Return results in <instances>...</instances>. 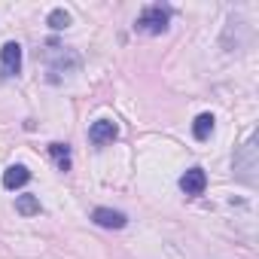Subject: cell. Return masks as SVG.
Returning a JSON list of instances; mask_svg holds the SVG:
<instances>
[{"label":"cell","instance_id":"6da1fadb","mask_svg":"<svg viewBox=\"0 0 259 259\" xmlns=\"http://www.w3.org/2000/svg\"><path fill=\"white\" fill-rule=\"evenodd\" d=\"M168 22H171V13L162 7V4H153V7H147L141 16H138V31L141 34H153V37H159V34H165L168 31Z\"/></svg>","mask_w":259,"mask_h":259},{"label":"cell","instance_id":"7a4b0ae2","mask_svg":"<svg viewBox=\"0 0 259 259\" xmlns=\"http://www.w3.org/2000/svg\"><path fill=\"white\" fill-rule=\"evenodd\" d=\"M119 138V128H116V122H110V119H98V122H92V128H89V141L95 144V147H107V144H113Z\"/></svg>","mask_w":259,"mask_h":259},{"label":"cell","instance_id":"3957f363","mask_svg":"<svg viewBox=\"0 0 259 259\" xmlns=\"http://www.w3.org/2000/svg\"><path fill=\"white\" fill-rule=\"evenodd\" d=\"M0 70H4V76H16L22 70V46L19 43H4V49H0Z\"/></svg>","mask_w":259,"mask_h":259},{"label":"cell","instance_id":"277c9868","mask_svg":"<svg viewBox=\"0 0 259 259\" xmlns=\"http://www.w3.org/2000/svg\"><path fill=\"white\" fill-rule=\"evenodd\" d=\"M180 189H183V195H189V198L201 195V192L207 189V174H204L201 168H189V171L180 177Z\"/></svg>","mask_w":259,"mask_h":259},{"label":"cell","instance_id":"5b68a950","mask_svg":"<svg viewBox=\"0 0 259 259\" xmlns=\"http://www.w3.org/2000/svg\"><path fill=\"white\" fill-rule=\"evenodd\" d=\"M92 220L101 229H125V223H128V217L122 210H110V207H95L92 210Z\"/></svg>","mask_w":259,"mask_h":259},{"label":"cell","instance_id":"8992f818","mask_svg":"<svg viewBox=\"0 0 259 259\" xmlns=\"http://www.w3.org/2000/svg\"><path fill=\"white\" fill-rule=\"evenodd\" d=\"M28 180H31V171H28L25 165H10V168L4 171V186H7V189H22Z\"/></svg>","mask_w":259,"mask_h":259},{"label":"cell","instance_id":"52a82bcc","mask_svg":"<svg viewBox=\"0 0 259 259\" xmlns=\"http://www.w3.org/2000/svg\"><path fill=\"white\" fill-rule=\"evenodd\" d=\"M210 132H213V116L210 113H198L195 122H192V138L195 141H207Z\"/></svg>","mask_w":259,"mask_h":259},{"label":"cell","instance_id":"ba28073f","mask_svg":"<svg viewBox=\"0 0 259 259\" xmlns=\"http://www.w3.org/2000/svg\"><path fill=\"white\" fill-rule=\"evenodd\" d=\"M49 156L55 159L58 171H70V147L67 144H49Z\"/></svg>","mask_w":259,"mask_h":259},{"label":"cell","instance_id":"9c48e42d","mask_svg":"<svg viewBox=\"0 0 259 259\" xmlns=\"http://www.w3.org/2000/svg\"><path fill=\"white\" fill-rule=\"evenodd\" d=\"M16 210H19L22 217H37V213H40V198L31 195V192H28V195H19V198H16Z\"/></svg>","mask_w":259,"mask_h":259},{"label":"cell","instance_id":"30bf717a","mask_svg":"<svg viewBox=\"0 0 259 259\" xmlns=\"http://www.w3.org/2000/svg\"><path fill=\"white\" fill-rule=\"evenodd\" d=\"M46 22H49L52 31H64V28H70V13L67 10H52Z\"/></svg>","mask_w":259,"mask_h":259}]
</instances>
